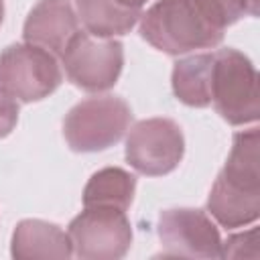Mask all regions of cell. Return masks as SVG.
<instances>
[{"label":"cell","instance_id":"cell-6","mask_svg":"<svg viewBox=\"0 0 260 260\" xmlns=\"http://www.w3.org/2000/svg\"><path fill=\"white\" fill-rule=\"evenodd\" d=\"M61 61L73 85L85 91H106L122 73L124 47L120 41L93 39L87 30H77L61 51Z\"/></svg>","mask_w":260,"mask_h":260},{"label":"cell","instance_id":"cell-1","mask_svg":"<svg viewBox=\"0 0 260 260\" xmlns=\"http://www.w3.org/2000/svg\"><path fill=\"white\" fill-rule=\"evenodd\" d=\"M207 211L228 228H244L260 215V134L258 128L238 132L232 142L228 160L217 175Z\"/></svg>","mask_w":260,"mask_h":260},{"label":"cell","instance_id":"cell-16","mask_svg":"<svg viewBox=\"0 0 260 260\" xmlns=\"http://www.w3.org/2000/svg\"><path fill=\"white\" fill-rule=\"evenodd\" d=\"M221 258H258V230L250 228L221 242Z\"/></svg>","mask_w":260,"mask_h":260},{"label":"cell","instance_id":"cell-12","mask_svg":"<svg viewBox=\"0 0 260 260\" xmlns=\"http://www.w3.org/2000/svg\"><path fill=\"white\" fill-rule=\"evenodd\" d=\"M75 8L85 30L98 39L130 32L142 14V10L126 8L118 0H75Z\"/></svg>","mask_w":260,"mask_h":260},{"label":"cell","instance_id":"cell-10","mask_svg":"<svg viewBox=\"0 0 260 260\" xmlns=\"http://www.w3.org/2000/svg\"><path fill=\"white\" fill-rule=\"evenodd\" d=\"M77 30V14L67 0H41L26 16L22 37L26 43L61 53Z\"/></svg>","mask_w":260,"mask_h":260},{"label":"cell","instance_id":"cell-3","mask_svg":"<svg viewBox=\"0 0 260 260\" xmlns=\"http://www.w3.org/2000/svg\"><path fill=\"white\" fill-rule=\"evenodd\" d=\"M209 98L217 114L232 126L258 120V73L254 63L238 49L213 53Z\"/></svg>","mask_w":260,"mask_h":260},{"label":"cell","instance_id":"cell-7","mask_svg":"<svg viewBox=\"0 0 260 260\" xmlns=\"http://www.w3.org/2000/svg\"><path fill=\"white\" fill-rule=\"evenodd\" d=\"M67 234L81 260H118L132 244L130 219L114 207H85L71 219Z\"/></svg>","mask_w":260,"mask_h":260},{"label":"cell","instance_id":"cell-11","mask_svg":"<svg viewBox=\"0 0 260 260\" xmlns=\"http://www.w3.org/2000/svg\"><path fill=\"white\" fill-rule=\"evenodd\" d=\"M10 254L16 260H35V258L65 260L73 256V246L69 234L63 232L59 225L43 219H22L14 228Z\"/></svg>","mask_w":260,"mask_h":260},{"label":"cell","instance_id":"cell-17","mask_svg":"<svg viewBox=\"0 0 260 260\" xmlns=\"http://www.w3.org/2000/svg\"><path fill=\"white\" fill-rule=\"evenodd\" d=\"M18 120V102L0 85V138L8 136Z\"/></svg>","mask_w":260,"mask_h":260},{"label":"cell","instance_id":"cell-15","mask_svg":"<svg viewBox=\"0 0 260 260\" xmlns=\"http://www.w3.org/2000/svg\"><path fill=\"white\" fill-rule=\"evenodd\" d=\"M199 4L207 18L221 30L238 22L242 16H256L258 12V0H199Z\"/></svg>","mask_w":260,"mask_h":260},{"label":"cell","instance_id":"cell-4","mask_svg":"<svg viewBox=\"0 0 260 260\" xmlns=\"http://www.w3.org/2000/svg\"><path fill=\"white\" fill-rule=\"evenodd\" d=\"M132 120L130 106L116 95L87 98L75 104L63 122V136L75 152H100L114 146Z\"/></svg>","mask_w":260,"mask_h":260},{"label":"cell","instance_id":"cell-14","mask_svg":"<svg viewBox=\"0 0 260 260\" xmlns=\"http://www.w3.org/2000/svg\"><path fill=\"white\" fill-rule=\"evenodd\" d=\"M136 179L120 167H106L93 173L83 189V207H114L126 211L132 203Z\"/></svg>","mask_w":260,"mask_h":260},{"label":"cell","instance_id":"cell-9","mask_svg":"<svg viewBox=\"0 0 260 260\" xmlns=\"http://www.w3.org/2000/svg\"><path fill=\"white\" fill-rule=\"evenodd\" d=\"M158 238L167 256L221 258V236L201 209L175 207L158 215Z\"/></svg>","mask_w":260,"mask_h":260},{"label":"cell","instance_id":"cell-13","mask_svg":"<svg viewBox=\"0 0 260 260\" xmlns=\"http://www.w3.org/2000/svg\"><path fill=\"white\" fill-rule=\"evenodd\" d=\"M211 63L213 53H199L179 59L173 67V91L179 102L191 108H205L211 104Z\"/></svg>","mask_w":260,"mask_h":260},{"label":"cell","instance_id":"cell-2","mask_svg":"<svg viewBox=\"0 0 260 260\" xmlns=\"http://www.w3.org/2000/svg\"><path fill=\"white\" fill-rule=\"evenodd\" d=\"M140 35L154 49L183 55L221 43L223 30L203 12L199 0H158L140 14Z\"/></svg>","mask_w":260,"mask_h":260},{"label":"cell","instance_id":"cell-8","mask_svg":"<svg viewBox=\"0 0 260 260\" xmlns=\"http://www.w3.org/2000/svg\"><path fill=\"white\" fill-rule=\"evenodd\" d=\"M185 152V138L171 118H148L136 122L126 136V160L134 171L160 177L177 169Z\"/></svg>","mask_w":260,"mask_h":260},{"label":"cell","instance_id":"cell-18","mask_svg":"<svg viewBox=\"0 0 260 260\" xmlns=\"http://www.w3.org/2000/svg\"><path fill=\"white\" fill-rule=\"evenodd\" d=\"M122 6L132 8V10H142V6L146 4V0H118Z\"/></svg>","mask_w":260,"mask_h":260},{"label":"cell","instance_id":"cell-5","mask_svg":"<svg viewBox=\"0 0 260 260\" xmlns=\"http://www.w3.org/2000/svg\"><path fill=\"white\" fill-rule=\"evenodd\" d=\"M61 79L55 53L39 45L16 43L0 53V85L20 102L28 104L51 95Z\"/></svg>","mask_w":260,"mask_h":260},{"label":"cell","instance_id":"cell-19","mask_svg":"<svg viewBox=\"0 0 260 260\" xmlns=\"http://www.w3.org/2000/svg\"><path fill=\"white\" fill-rule=\"evenodd\" d=\"M2 18H4V2L0 0V24H2Z\"/></svg>","mask_w":260,"mask_h":260}]
</instances>
